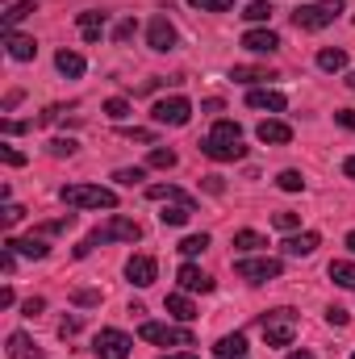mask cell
Here are the masks:
<instances>
[{
    "label": "cell",
    "instance_id": "obj_1",
    "mask_svg": "<svg viewBox=\"0 0 355 359\" xmlns=\"http://www.w3.org/2000/svg\"><path fill=\"white\" fill-rule=\"evenodd\" d=\"M201 155H209V159H217V163H234V159H243L247 155V147H243V130H239V121H217L205 138H201Z\"/></svg>",
    "mask_w": 355,
    "mask_h": 359
},
{
    "label": "cell",
    "instance_id": "obj_2",
    "mask_svg": "<svg viewBox=\"0 0 355 359\" xmlns=\"http://www.w3.org/2000/svg\"><path fill=\"white\" fill-rule=\"evenodd\" d=\"M138 238H142V226H138L134 217H126V213H113L105 226H96L88 238L76 247V259L92 255V247H100V243H138Z\"/></svg>",
    "mask_w": 355,
    "mask_h": 359
},
{
    "label": "cell",
    "instance_id": "obj_3",
    "mask_svg": "<svg viewBox=\"0 0 355 359\" xmlns=\"http://www.w3.org/2000/svg\"><path fill=\"white\" fill-rule=\"evenodd\" d=\"M59 201L67 209H117V192L105 184H63Z\"/></svg>",
    "mask_w": 355,
    "mask_h": 359
},
{
    "label": "cell",
    "instance_id": "obj_4",
    "mask_svg": "<svg viewBox=\"0 0 355 359\" xmlns=\"http://www.w3.org/2000/svg\"><path fill=\"white\" fill-rule=\"evenodd\" d=\"M343 17V0H314V4H297L293 8V25L305 34H318L326 25H335Z\"/></svg>",
    "mask_w": 355,
    "mask_h": 359
},
{
    "label": "cell",
    "instance_id": "obj_5",
    "mask_svg": "<svg viewBox=\"0 0 355 359\" xmlns=\"http://www.w3.org/2000/svg\"><path fill=\"white\" fill-rule=\"evenodd\" d=\"M260 334H264L267 347H288L293 334H297V313L293 309H272L260 313Z\"/></svg>",
    "mask_w": 355,
    "mask_h": 359
},
{
    "label": "cell",
    "instance_id": "obj_6",
    "mask_svg": "<svg viewBox=\"0 0 355 359\" xmlns=\"http://www.w3.org/2000/svg\"><path fill=\"white\" fill-rule=\"evenodd\" d=\"M138 334L155 347H192V330L188 326H172V322H142Z\"/></svg>",
    "mask_w": 355,
    "mask_h": 359
},
{
    "label": "cell",
    "instance_id": "obj_7",
    "mask_svg": "<svg viewBox=\"0 0 355 359\" xmlns=\"http://www.w3.org/2000/svg\"><path fill=\"white\" fill-rule=\"evenodd\" d=\"M192 117V100L188 96H163L151 104V121L155 126H188Z\"/></svg>",
    "mask_w": 355,
    "mask_h": 359
},
{
    "label": "cell",
    "instance_id": "obj_8",
    "mask_svg": "<svg viewBox=\"0 0 355 359\" xmlns=\"http://www.w3.org/2000/svg\"><path fill=\"white\" fill-rule=\"evenodd\" d=\"M280 271H284V264L272 259V255H264V259H239V264H234V276L247 280V284H267V280H276Z\"/></svg>",
    "mask_w": 355,
    "mask_h": 359
},
{
    "label": "cell",
    "instance_id": "obj_9",
    "mask_svg": "<svg viewBox=\"0 0 355 359\" xmlns=\"http://www.w3.org/2000/svg\"><path fill=\"white\" fill-rule=\"evenodd\" d=\"M130 334H121V330H100L96 339H92V351L96 359H130Z\"/></svg>",
    "mask_w": 355,
    "mask_h": 359
},
{
    "label": "cell",
    "instance_id": "obj_10",
    "mask_svg": "<svg viewBox=\"0 0 355 359\" xmlns=\"http://www.w3.org/2000/svg\"><path fill=\"white\" fill-rule=\"evenodd\" d=\"M147 42H151V50H159V55L176 50V25L168 21V13H155V17H151V25H147Z\"/></svg>",
    "mask_w": 355,
    "mask_h": 359
},
{
    "label": "cell",
    "instance_id": "obj_11",
    "mask_svg": "<svg viewBox=\"0 0 355 359\" xmlns=\"http://www.w3.org/2000/svg\"><path fill=\"white\" fill-rule=\"evenodd\" d=\"M255 138L264 142V147H284V142H293V126L288 121H276V117H267L255 126Z\"/></svg>",
    "mask_w": 355,
    "mask_h": 359
},
{
    "label": "cell",
    "instance_id": "obj_12",
    "mask_svg": "<svg viewBox=\"0 0 355 359\" xmlns=\"http://www.w3.org/2000/svg\"><path fill=\"white\" fill-rule=\"evenodd\" d=\"M126 276H130V284L151 288V284H155V276H159V264H155L151 255H134V259L126 264Z\"/></svg>",
    "mask_w": 355,
    "mask_h": 359
},
{
    "label": "cell",
    "instance_id": "obj_13",
    "mask_svg": "<svg viewBox=\"0 0 355 359\" xmlns=\"http://www.w3.org/2000/svg\"><path fill=\"white\" fill-rule=\"evenodd\" d=\"M247 104L251 109H267V113H284L288 109V96L276 88H251L247 92Z\"/></svg>",
    "mask_w": 355,
    "mask_h": 359
},
{
    "label": "cell",
    "instance_id": "obj_14",
    "mask_svg": "<svg viewBox=\"0 0 355 359\" xmlns=\"http://www.w3.org/2000/svg\"><path fill=\"white\" fill-rule=\"evenodd\" d=\"M318 243H322V234L305 230V234H288L280 247H284V255H293V259H305V255H314V251H318Z\"/></svg>",
    "mask_w": 355,
    "mask_h": 359
},
{
    "label": "cell",
    "instance_id": "obj_15",
    "mask_svg": "<svg viewBox=\"0 0 355 359\" xmlns=\"http://www.w3.org/2000/svg\"><path fill=\"white\" fill-rule=\"evenodd\" d=\"M243 46H247L251 55H276V50H280V38H276L272 29H247V34H243Z\"/></svg>",
    "mask_w": 355,
    "mask_h": 359
},
{
    "label": "cell",
    "instance_id": "obj_16",
    "mask_svg": "<svg viewBox=\"0 0 355 359\" xmlns=\"http://www.w3.org/2000/svg\"><path fill=\"white\" fill-rule=\"evenodd\" d=\"M176 280H180L184 292H213V280L196 268V264H184V268L176 271Z\"/></svg>",
    "mask_w": 355,
    "mask_h": 359
},
{
    "label": "cell",
    "instance_id": "obj_17",
    "mask_svg": "<svg viewBox=\"0 0 355 359\" xmlns=\"http://www.w3.org/2000/svg\"><path fill=\"white\" fill-rule=\"evenodd\" d=\"M196 213V205L192 201H163V213H159V222L163 226H188V217Z\"/></svg>",
    "mask_w": 355,
    "mask_h": 359
},
{
    "label": "cell",
    "instance_id": "obj_18",
    "mask_svg": "<svg viewBox=\"0 0 355 359\" xmlns=\"http://www.w3.org/2000/svg\"><path fill=\"white\" fill-rule=\"evenodd\" d=\"M213 355H217V359H247V334H243V330H234V334L217 339Z\"/></svg>",
    "mask_w": 355,
    "mask_h": 359
},
{
    "label": "cell",
    "instance_id": "obj_19",
    "mask_svg": "<svg viewBox=\"0 0 355 359\" xmlns=\"http://www.w3.org/2000/svg\"><path fill=\"white\" fill-rule=\"evenodd\" d=\"M8 359H42V347H34V339L25 330L8 334Z\"/></svg>",
    "mask_w": 355,
    "mask_h": 359
},
{
    "label": "cell",
    "instance_id": "obj_20",
    "mask_svg": "<svg viewBox=\"0 0 355 359\" xmlns=\"http://www.w3.org/2000/svg\"><path fill=\"white\" fill-rule=\"evenodd\" d=\"M34 55H38V42L13 29V34H8V59H17V63H29Z\"/></svg>",
    "mask_w": 355,
    "mask_h": 359
},
{
    "label": "cell",
    "instance_id": "obj_21",
    "mask_svg": "<svg viewBox=\"0 0 355 359\" xmlns=\"http://www.w3.org/2000/svg\"><path fill=\"white\" fill-rule=\"evenodd\" d=\"M105 13H96V8H88V13H80V34H84V42H100V34H105Z\"/></svg>",
    "mask_w": 355,
    "mask_h": 359
},
{
    "label": "cell",
    "instance_id": "obj_22",
    "mask_svg": "<svg viewBox=\"0 0 355 359\" xmlns=\"http://www.w3.org/2000/svg\"><path fill=\"white\" fill-rule=\"evenodd\" d=\"M4 247H13V251L25 255V259H46V255H51V247H46L42 238H8Z\"/></svg>",
    "mask_w": 355,
    "mask_h": 359
},
{
    "label": "cell",
    "instance_id": "obj_23",
    "mask_svg": "<svg viewBox=\"0 0 355 359\" xmlns=\"http://www.w3.org/2000/svg\"><path fill=\"white\" fill-rule=\"evenodd\" d=\"M318 67H322L326 76L343 72V67H347V50H339V46H322V50H318Z\"/></svg>",
    "mask_w": 355,
    "mask_h": 359
},
{
    "label": "cell",
    "instance_id": "obj_24",
    "mask_svg": "<svg viewBox=\"0 0 355 359\" xmlns=\"http://www.w3.org/2000/svg\"><path fill=\"white\" fill-rule=\"evenodd\" d=\"M55 67H59L63 76H72V80H76V76H84V67H88V63H84V55H76V50H59V55H55Z\"/></svg>",
    "mask_w": 355,
    "mask_h": 359
},
{
    "label": "cell",
    "instance_id": "obj_25",
    "mask_svg": "<svg viewBox=\"0 0 355 359\" xmlns=\"http://www.w3.org/2000/svg\"><path fill=\"white\" fill-rule=\"evenodd\" d=\"M168 313H172L176 322H196V309H192V301H188L184 292H172V297H168Z\"/></svg>",
    "mask_w": 355,
    "mask_h": 359
},
{
    "label": "cell",
    "instance_id": "obj_26",
    "mask_svg": "<svg viewBox=\"0 0 355 359\" xmlns=\"http://www.w3.org/2000/svg\"><path fill=\"white\" fill-rule=\"evenodd\" d=\"M230 80H234V84H267V80H276V76H272L267 67H234Z\"/></svg>",
    "mask_w": 355,
    "mask_h": 359
},
{
    "label": "cell",
    "instance_id": "obj_27",
    "mask_svg": "<svg viewBox=\"0 0 355 359\" xmlns=\"http://www.w3.org/2000/svg\"><path fill=\"white\" fill-rule=\"evenodd\" d=\"M176 163V151H168V147H151V155H147V168H159V172H172Z\"/></svg>",
    "mask_w": 355,
    "mask_h": 359
},
{
    "label": "cell",
    "instance_id": "obj_28",
    "mask_svg": "<svg viewBox=\"0 0 355 359\" xmlns=\"http://www.w3.org/2000/svg\"><path fill=\"white\" fill-rule=\"evenodd\" d=\"M330 280H335L339 288H355V264H347V259H335V264H330Z\"/></svg>",
    "mask_w": 355,
    "mask_h": 359
},
{
    "label": "cell",
    "instance_id": "obj_29",
    "mask_svg": "<svg viewBox=\"0 0 355 359\" xmlns=\"http://www.w3.org/2000/svg\"><path fill=\"white\" fill-rule=\"evenodd\" d=\"M260 247H267L264 234H255V230H239V234H234V251L247 255V251H260Z\"/></svg>",
    "mask_w": 355,
    "mask_h": 359
},
{
    "label": "cell",
    "instance_id": "obj_30",
    "mask_svg": "<svg viewBox=\"0 0 355 359\" xmlns=\"http://www.w3.org/2000/svg\"><path fill=\"white\" fill-rule=\"evenodd\" d=\"M147 196H151V201H192V196H184V192H180L176 184H151V188H147Z\"/></svg>",
    "mask_w": 355,
    "mask_h": 359
},
{
    "label": "cell",
    "instance_id": "obj_31",
    "mask_svg": "<svg viewBox=\"0 0 355 359\" xmlns=\"http://www.w3.org/2000/svg\"><path fill=\"white\" fill-rule=\"evenodd\" d=\"M272 13H276V8H272V0H251L243 17H247L251 25H264V21H267V17H272Z\"/></svg>",
    "mask_w": 355,
    "mask_h": 359
},
{
    "label": "cell",
    "instance_id": "obj_32",
    "mask_svg": "<svg viewBox=\"0 0 355 359\" xmlns=\"http://www.w3.org/2000/svg\"><path fill=\"white\" fill-rule=\"evenodd\" d=\"M205 247H209V234H188V238L180 243V255H184V259H196Z\"/></svg>",
    "mask_w": 355,
    "mask_h": 359
},
{
    "label": "cell",
    "instance_id": "obj_33",
    "mask_svg": "<svg viewBox=\"0 0 355 359\" xmlns=\"http://www.w3.org/2000/svg\"><path fill=\"white\" fill-rule=\"evenodd\" d=\"M29 13H34V4H29V0H21V4H13V8L4 13V29L13 34V29H17V21H25Z\"/></svg>",
    "mask_w": 355,
    "mask_h": 359
},
{
    "label": "cell",
    "instance_id": "obj_34",
    "mask_svg": "<svg viewBox=\"0 0 355 359\" xmlns=\"http://www.w3.org/2000/svg\"><path fill=\"white\" fill-rule=\"evenodd\" d=\"M105 117L126 121V117H130V100H126V96H109V100H105Z\"/></svg>",
    "mask_w": 355,
    "mask_h": 359
},
{
    "label": "cell",
    "instance_id": "obj_35",
    "mask_svg": "<svg viewBox=\"0 0 355 359\" xmlns=\"http://www.w3.org/2000/svg\"><path fill=\"white\" fill-rule=\"evenodd\" d=\"M72 226H76V213H63V217H55V222H42L38 234H63V230H72Z\"/></svg>",
    "mask_w": 355,
    "mask_h": 359
},
{
    "label": "cell",
    "instance_id": "obj_36",
    "mask_svg": "<svg viewBox=\"0 0 355 359\" xmlns=\"http://www.w3.org/2000/svg\"><path fill=\"white\" fill-rule=\"evenodd\" d=\"M276 184H280L284 192H301V188H305L301 172H293V168H288V172H280V176H276Z\"/></svg>",
    "mask_w": 355,
    "mask_h": 359
},
{
    "label": "cell",
    "instance_id": "obj_37",
    "mask_svg": "<svg viewBox=\"0 0 355 359\" xmlns=\"http://www.w3.org/2000/svg\"><path fill=\"white\" fill-rule=\"evenodd\" d=\"M192 8H201V13H230L234 8V0H188Z\"/></svg>",
    "mask_w": 355,
    "mask_h": 359
},
{
    "label": "cell",
    "instance_id": "obj_38",
    "mask_svg": "<svg viewBox=\"0 0 355 359\" xmlns=\"http://www.w3.org/2000/svg\"><path fill=\"white\" fill-rule=\"evenodd\" d=\"M134 34H138V21H134V17H126V21H117V29H113V38H117V42H130Z\"/></svg>",
    "mask_w": 355,
    "mask_h": 359
},
{
    "label": "cell",
    "instance_id": "obj_39",
    "mask_svg": "<svg viewBox=\"0 0 355 359\" xmlns=\"http://www.w3.org/2000/svg\"><path fill=\"white\" fill-rule=\"evenodd\" d=\"M51 155H55V159L76 155V138H55V142H51Z\"/></svg>",
    "mask_w": 355,
    "mask_h": 359
},
{
    "label": "cell",
    "instance_id": "obj_40",
    "mask_svg": "<svg viewBox=\"0 0 355 359\" xmlns=\"http://www.w3.org/2000/svg\"><path fill=\"white\" fill-rule=\"evenodd\" d=\"M80 330H84V318H63L59 322V339H76Z\"/></svg>",
    "mask_w": 355,
    "mask_h": 359
},
{
    "label": "cell",
    "instance_id": "obj_41",
    "mask_svg": "<svg viewBox=\"0 0 355 359\" xmlns=\"http://www.w3.org/2000/svg\"><path fill=\"white\" fill-rule=\"evenodd\" d=\"M72 301H76V305H100V288H76Z\"/></svg>",
    "mask_w": 355,
    "mask_h": 359
},
{
    "label": "cell",
    "instance_id": "obj_42",
    "mask_svg": "<svg viewBox=\"0 0 355 359\" xmlns=\"http://www.w3.org/2000/svg\"><path fill=\"white\" fill-rule=\"evenodd\" d=\"M113 180H117V184H138V180H147V168H121Z\"/></svg>",
    "mask_w": 355,
    "mask_h": 359
},
{
    "label": "cell",
    "instance_id": "obj_43",
    "mask_svg": "<svg viewBox=\"0 0 355 359\" xmlns=\"http://www.w3.org/2000/svg\"><path fill=\"white\" fill-rule=\"evenodd\" d=\"M0 159H4L8 168H25V155H21L17 147H0Z\"/></svg>",
    "mask_w": 355,
    "mask_h": 359
},
{
    "label": "cell",
    "instance_id": "obj_44",
    "mask_svg": "<svg viewBox=\"0 0 355 359\" xmlns=\"http://www.w3.org/2000/svg\"><path fill=\"white\" fill-rule=\"evenodd\" d=\"M326 322H330V326H347V322H351V313H347L343 305H330V309H326Z\"/></svg>",
    "mask_w": 355,
    "mask_h": 359
},
{
    "label": "cell",
    "instance_id": "obj_45",
    "mask_svg": "<svg viewBox=\"0 0 355 359\" xmlns=\"http://www.w3.org/2000/svg\"><path fill=\"white\" fill-rule=\"evenodd\" d=\"M272 222H276L280 230H297V222H301V217H297V213H288V209H280V213H276Z\"/></svg>",
    "mask_w": 355,
    "mask_h": 359
},
{
    "label": "cell",
    "instance_id": "obj_46",
    "mask_svg": "<svg viewBox=\"0 0 355 359\" xmlns=\"http://www.w3.org/2000/svg\"><path fill=\"white\" fill-rule=\"evenodd\" d=\"M21 217H25V209H21V205H4V226H17Z\"/></svg>",
    "mask_w": 355,
    "mask_h": 359
},
{
    "label": "cell",
    "instance_id": "obj_47",
    "mask_svg": "<svg viewBox=\"0 0 355 359\" xmlns=\"http://www.w3.org/2000/svg\"><path fill=\"white\" fill-rule=\"evenodd\" d=\"M0 268H4V276H13V268H17V251H13V247H4V255H0Z\"/></svg>",
    "mask_w": 355,
    "mask_h": 359
},
{
    "label": "cell",
    "instance_id": "obj_48",
    "mask_svg": "<svg viewBox=\"0 0 355 359\" xmlns=\"http://www.w3.org/2000/svg\"><path fill=\"white\" fill-rule=\"evenodd\" d=\"M335 121H339L343 130H355V109H339V113H335Z\"/></svg>",
    "mask_w": 355,
    "mask_h": 359
},
{
    "label": "cell",
    "instance_id": "obj_49",
    "mask_svg": "<svg viewBox=\"0 0 355 359\" xmlns=\"http://www.w3.org/2000/svg\"><path fill=\"white\" fill-rule=\"evenodd\" d=\"M59 113H63V104H51V109H46V113H42L34 126H51V121H59Z\"/></svg>",
    "mask_w": 355,
    "mask_h": 359
},
{
    "label": "cell",
    "instance_id": "obj_50",
    "mask_svg": "<svg viewBox=\"0 0 355 359\" xmlns=\"http://www.w3.org/2000/svg\"><path fill=\"white\" fill-rule=\"evenodd\" d=\"M42 309H46V301H42V297H29V301H25V318H38Z\"/></svg>",
    "mask_w": 355,
    "mask_h": 359
},
{
    "label": "cell",
    "instance_id": "obj_51",
    "mask_svg": "<svg viewBox=\"0 0 355 359\" xmlns=\"http://www.w3.org/2000/svg\"><path fill=\"white\" fill-rule=\"evenodd\" d=\"M126 138H134V142H155V134L151 130H121Z\"/></svg>",
    "mask_w": 355,
    "mask_h": 359
},
{
    "label": "cell",
    "instance_id": "obj_52",
    "mask_svg": "<svg viewBox=\"0 0 355 359\" xmlns=\"http://www.w3.org/2000/svg\"><path fill=\"white\" fill-rule=\"evenodd\" d=\"M13 301H17V297H13V288H0V309H8Z\"/></svg>",
    "mask_w": 355,
    "mask_h": 359
},
{
    "label": "cell",
    "instance_id": "obj_53",
    "mask_svg": "<svg viewBox=\"0 0 355 359\" xmlns=\"http://www.w3.org/2000/svg\"><path fill=\"white\" fill-rule=\"evenodd\" d=\"M159 359H201L196 351H172V355H159Z\"/></svg>",
    "mask_w": 355,
    "mask_h": 359
},
{
    "label": "cell",
    "instance_id": "obj_54",
    "mask_svg": "<svg viewBox=\"0 0 355 359\" xmlns=\"http://www.w3.org/2000/svg\"><path fill=\"white\" fill-rule=\"evenodd\" d=\"M343 172H347V176L355 180V155H347V163H343Z\"/></svg>",
    "mask_w": 355,
    "mask_h": 359
},
{
    "label": "cell",
    "instance_id": "obj_55",
    "mask_svg": "<svg viewBox=\"0 0 355 359\" xmlns=\"http://www.w3.org/2000/svg\"><path fill=\"white\" fill-rule=\"evenodd\" d=\"M347 251H351V255H355V230H351V234H347Z\"/></svg>",
    "mask_w": 355,
    "mask_h": 359
},
{
    "label": "cell",
    "instance_id": "obj_56",
    "mask_svg": "<svg viewBox=\"0 0 355 359\" xmlns=\"http://www.w3.org/2000/svg\"><path fill=\"white\" fill-rule=\"evenodd\" d=\"M288 359H314V355H309V351H293Z\"/></svg>",
    "mask_w": 355,
    "mask_h": 359
},
{
    "label": "cell",
    "instance_id": "obj_57",
    "mask_svg": "<svg viewBox=\"0 0 355 359\" xmlns=\"http://www.w3.org/2000/svg\"><path fill=\"white\" fill-rule=\"evenodd\" d=\"M347 88H351V92H355V72H351V80H347Z\"/></svg>",
    "mask_w": 355,
    "mask_h": 359
},
{
    "label": "cell",
    "instance_id": "obj_58",
    "mask_svg": "<svg viewBox=\"0 0 355 359\" xmlns=\"http://www.w3.org/2000/svg\"><path fill=\"white\" fill-rule=\"evenodd\" d=\"M351 359H355V355H351Z\"/></svg>",
    "mask_w": 355,
    "mask_h": 359
}]
</instances>
